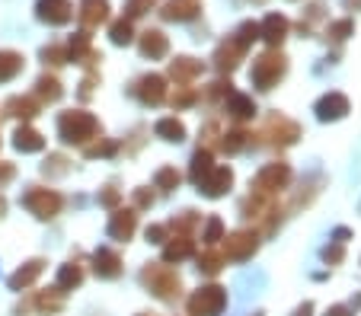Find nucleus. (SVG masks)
Instances as JSON below:
<instances>
[{
  "label": "nucleus",
  "instance_id": "obj_1",
  "mask_svg": "<svg viewBox=\"0 0 361 316\" xmlns=\"http://www.w3.org/2000/svg\"><path fill=\"white\" fill-rule=\"evenodd\" d=\"M58 134H61L64 144L87 147L93 138H99V122L83 109H71L58 118Z\"/></svg>",
  "mask_w": 361,
  "mask_h": 316
},
{
  "label": "nucleus",
  "instance_id": "obj_2",
  "mask_svg": "<svg viewBox=\"0 0 361 316\" xmlns=\"http://www.w3.org/2000/svg\"><path fill=\"white\" fill-rule=\"evenodd\" d=\"M285 74H288V58L281 55L279 49H269V51H262V55L252 61L250 80L256 83L259 89H272Z\"/></svg>",
  "mask_w": 361,
  "mask_h": 316
},
{
  "label": "nucleus",
  "instance_id": "obj_3",
  "mask_svg": "<svg viewBox=\"0 0 361 316\" xmlns=\"http://www.w3.org/2000/svg\"><path fill=\"white\" fill-rule=\"evenodd\" d=\"M141 282L147 284V288L154 291L157 297H164V301H176L179 291H183L179 275L173 272L170 265H164V262H150V265L141 272Z\"/></svg>",
  "mask_w": 361,
  "mask_h": 316
},
{
  "label": "nucleus",
  "instance_id": "obj_4",
  "mask_svg": "<svg viewBox=\"0 0 361 316\" xmlns=\"http://www.w3.org/2000/svg\"><path fill=\"white\" fill-rule=\"evenodd\" d=\"M288 182H291V166L269 163L259 170V176L252 179V195H259V198H275L281 189H288Z\"/></svg>",
  "mask_w": 361,
  "mask_h": 316
},
{
  "label": "nucleus",
  "instance_id": "obj_5",
  "mask_svg": "<svg viewBox=\"0 0 361 316\" xmlns=\"http://www.w3.org/2000/svg\"><path fill=\"white\" fill-rule=\"evenodd\" d=\"M227 307V291L218 284H208V288H198L189 297V316H221Z\"/></svg>",
  "mask_w": 361,
  "mask_h": 316
},
{
  "label": "nucleus",
  "instance_id": "obj_6",
  "mask_svg": "<svg viewBox=\"0 0 361 316\" xmlns=\"http://www.w3.org/2000/svg\"><path fill=\"white\" fill-rule=\"evenodd\" d=\"M23 205H26L29 211L35 214V217L51 220L58 211H61L64 198L55 192V189H42V186H35V189H29V192L23 195Z\"/></svg>",
  "mask_w": 361,
  "mask_h": 316
},
{
  "label": "nucleus",
  "instance_id": "obj_7",
  "mask_svg": "<svg viewBox=\"0 0 361 316\" xmlns=\"http://www.w3.org/2000/svg\"><path fill=\"white\" fill-rule=\"evenodd\" d=\"M259 138H266V144H275V147H288L300 138V128L285 115H269L266 125H262Z\"/></svg>",
  "mask_w": 361,
  "mask_h": 316
},
{
  "label": "nucleus",
  "instance_id": "obj_8",
  "mask_svg": "<svg viewBox=\"0 0 361 316\" xmlns=\"http://www.w3.org/2000/svg\"><path fill=\"white\" fill-rule=\"evenodd\" d=\"M35 16L48 26H68L74 20V4L71 0H39L35 4Z\"/></svg>",
  "mask_w": 361,
  "mask_h": 316
},
{
  "label": "nucleus",
  "instance_id": "obj_9",
  "mask_svg": "<svg viewBox=\"0 0 361 316\" xmlns=\"http://www.w3.org/2000/svg\"><path fill=\"white\" fill-rule=\"evenodd\" d=\"M131 93H135L144 106H160L166 99V80L160 74H144L141 80L135 83V89H131Z\"/></svg>",
  "mask_w": 361,
  "mask_h": 316
},
{
  "label": "nucleus",
  "instance_id": "obj_10",
  "mask_svg": "<svg viewBox=\"0 0 361 316\" xmlns=\"http://www.w3.org/2000/svg\"><path fill=\"white\" fill-rule=\"evenodd\" d=\"M224 259H250L259 246V236L252 234V230H237V234L224 236Z\"/></svg>",
  "mask_w": 361,
  "mask_h": 316
},
{
  "label": "nucleus",
  "instance_id": "obj_11",
  "mask_svg": "<svg viewBox=\"0 0 361 316\" xmlns=\"http://www.w3.org/2000/svg\"><path fill=\"white\" fill-rule=\"evenodd\" d=\"M243 55H246V49L231 35V39H224L218 45V51H214V68H218L221 74H231V70L243 61Z\"/></svg>",
  "mask_w": 361,
  "mask_h": 316
},
{
  "label": "nucleus",
  "instance_id": "obj_12",
  "mask_svg": "<svg viewBox=\"0 0 361 316\" xmlns=\"http://www.w3.org/2000/svg\"><path fill=\"white\" fill-rule=\"evenodd\" d=\"M137 49H141L144 58L157 61V58H164L166 51H170V39H166L160 29H147V32H141V39H137Z\"/></svg>",
  "mask_w": 361,
  "mask_h": 316
},
{
  "label": "nucleus",
  "instance_id": "obj_13",
  "mask_svg": "<svg viewBox=\"0 0 361 316\" xmlns=\"http://www.w3.org/2000/svg\"><path fill=\"white\" fill-rule=\"evenodd\" d=\"M77 16H80L83 29H96L99 23L109 20V0H80V10H77Z\"/></svg>",
  "mask_w": 361,
  "mask_h": 316
},
{
  "label": "nucleus",
  "instance_id": "obj_14",
  "mask_svg": "<svg viewBox=\"0 0 361 316\" xmlns=\"http://www.w3.org/2000/svg\"><path fill=\"white\" fill-rule=\"evenodd\" d=\"M259 39H266L272 49H279L281 42L288 39V16L281 13H269L266 20L259 23Z\"/></svg>",
  "mask_w": 361,
  "mask_h": 316
},
{
  "label": "nucleus",
  "instance_id": "obj_15",
  "mask_svg": "<svg viewBox=\"0 0 361 316\" xmlns=\"http://www.w3.org/2000/svg\"><path fill=\"white\" fill-rule=\"evenodd\" d=\"M198 186H202V192H204V195L218 198V195H224L227 189L233 186V172L227 170V166H214V170L208 172V176H204L202 182H198Z\"/></svg>",
  "mask_w": 361,
  "mask_h": 316
},
{
  "label": "nucleus",
  "instance_id": "obj_16",
  "mask_svg": "<svg viewBox=\"0 0 361 316\" xmlns=\"http://www.w3.org/2000/svg\"><path fill=\"white\" fill-rule=\"evenodd\" d=\"M198 10H202L198 0H166L160 13H164V20H170V23H185V20H195Z\"/></svg>",
  "mask_w": 361,
  "mask_h": 316
},
{
  "label": "nucleus",
  "instance_id": "obj_17",
  "mask_svg": "<svg viewBox=\"0 0 361 316\" xmlns=\"http://www.w3.org/2000/svg\"><path fill=\"white\" fill-rule=\"evenodd\" d=\"M93 268H96V275L99 278H118L122 275V259H118L116 249H96L93 255Z\"/></svg>",
  "mask_w": 361,
  "mask_h": 316
},
{
  "label": "nucleus",
  "instance_id": "obj_18",
  "mask_svg": "<svg viewBox=\"0 0 361 316\" xmlns=\"http://www.w3.org/2000/svg\"><path fill=\"white\" fill-rule=\"evenodd\" d=\"M348 112V99L342 96V93H326V96L317 103V115L323 118V122H336V118H342Z\"/></svg>",
  "mask_w": 361,
  "mask_h": 316
},
{
  "label": "nucleus",
  "instance_id": "obj_19",
  "mask_svg": "<svg viewBox=\"0 0 361 316\" xmlns=\"http://www.w3.org/2000/svg\"><path fill=\"white\" fill-rule=\"evenodd\" d=\"M202 70H204L202 61H195V58H176V61H170V77L179 83V87H189Z\"/></svg>",
  "mask_w": 361,
  "mask_h": 316
},
{
  "label": "nucleus",
  "instance_id": "obj_20",
  "mask_svg": "<svg viewBox=\"0 0 361 316\" xmlns=\"http://www.w3.org/2000/svg\"><path fill=\"white\" fill-rule=\"evenodd\" d=\"M227 115L233 118V122H246V118L256 115V103H252V96H246V93H231L227 96Z\"/></svg>",
  "mask_w": 361,
  "mask_h": 316
},
{
  "label": "nucleus",
  "instance_id": "obj_21",
  "mask_svg": "<svg viewBox=\"0 0 361 316\" xmlns=\"http://www.w3.org/2000/svg\"><path fill=\"white\" fill-rule=\"evenodd\" d=\"M137 227V214L135 211H116L112 214V224H109V234L116 240H131Z\"/></svg>",
  "mask_w": 361,
  "mask_h": 316
},
{
  "label": "nucleus",
  "instance_id": "obj_22",
  "mask_svg": "<svg viewBox=\"0 0 361 316\" xmlns=\"http://www.w3.org/2000/svg\"><path fill=\"white\" fill-rule=\"evenodd\" d=\"M4 109H7V115L29 122V118L39 115V99H32V96H13V99H7V106H4Z\"/></svg>",
  "mask_w": 361,
  "mask_h": 316
},
{
  "label": "nucleus",
  "instance_id": "obj_23",
  "mask_svg": "<svg viewBox=\"0 0 361 316\" xmlns=\"http://www.w3.org/2000/svg\"><path fill=\"white\" fill-rule=\"evenodd\" d=\"M13 144H16V151H23V153H35V151H42V147H45V138H42L35 128L23 125V128H16Z\"/></svg>",
  "mask_w": 361,
  "mask_h": 316
},
{
  "label": "nucleus",
  "instance_id": "obj_24",
  "mask_svg": "<svg viewBox=\"0 0 361 316\" xmlns=\"http://www.w3.org/2000/svg\"><path fill=\"white\" fill-rule=\"evenodd\" d=\"M42 265H45V262H42V259H32V262H26V265H23L20 272H16V275L10 278V288H13V291H23V288H29V284H32L35 278L42 275Z\"/></svg>",
  "mask_w": 361,
  "mask_h": 316
},
{
  "label": "nucleus",
  "instance_id": "obj_25",
  "mask_svg": "<svg viewBox=\"0 0 361 316\" xmlns=\"http://www.w3.org/2000/svg\"><path fill=\"white\" fill-rule=\"evenodd\" d=\"M61 80L58 77H51V74H45V77H39V83H35V96L42 99V103H58L61 99Z\"/></svg>",
  "mask_w": 361,
  "mask_h": 316
},
{
  "label": "nucleus",
  "instance_id": "obj_26",
  "mask_svg": "<svg viewBox=\"0 0 361 316\" xmlns=\"http://www.w3.org/2000/svg\"><path fill=\"white\" fill-rule=\"evenodd\" d=\"M173 243H166L164 246V255H166V262H173V259H185V255H192V236L189 234H176V236H170Z\"/></svg>",
  "mask_w": 361,
  "mask_h": 316
},
{
  "label": "nucleus",
  "instance_id": "obj_27",
  "mask_svg": "<svg viewBox=\"0 0 361 316\" xmlns=\"http://www.w3.org/2000/svg\"><path fill=\"white\" fill-rule=\"evenodd\" d=\"M23 70V55L20 51H0V83L13 80Z\"/></svg>",
  "mask_w": 361,
  "mask_h": 316
},
{
  "label": "nucleus",
  "instance_id": "obj_28",
  "mask_svg": "<svg viewBox=\"0 0 361 316\" xmlns=\"http://www.w3.org/2000/svg\"><path fill=\"white\" fill-rule=\"evenodd\" d=\"M154 131H157L164 141H176V144L185 138V125L179 122V118H160V122L154 125Z\"/></svg>",
  "mask_w": 361,
  "mask_h": 316
},
{
  "label": "nucleus",
  "instance_id": "obj_29",
  "mask_svg": "<svg viewBox=\"0 0 361 316\" xmlns=\"http://www.w3.org/2000/svg\"><path fill=\"white\" fill-rule=\"evenodd\" d=\"M80 282H83V265L80 262H68L61 268V275H58V288L71 291V288H80Z\"/></svg>",
  "mask_w": 361,
  "mask_h": 316
},
{
  "label": "nucleus",
  "instance_id": "obj_30",
  "mask_svg": "<svg viewBox=\"0 0 361 316\" xmlns=\"http://www.w3.org/2000/svg\"><path fill=\"white\" fill-rule=\"evenodd\" d=\"M35 303H39V310L42 313H58V310L64 307V291L61 288H51V291H42L39 297H35Z\"/></svg>",
  "mask_w": 361,
  "mask_h": 316
},
{
  "label": "nucleus",
  "instance_id": "obj_31",
  "mask_svg": "<svg viewBox=\"0 0 361 316\" xmlns=\"http://www.w3.org/2000/svg\"><path fill=\"white\" fill-rule=\"evenodd\" d=\"M109 39H112V45H131L135 42V26H131V20H116L109 26Z\"/></svg>",
  "mask_w": 361,
  "mask_h": 316
},
{
  "label": "nucleus",
  "instance_id": "obj_32",
  "mask_svg": "<svg viewBox=\"0 0 361 316\" xmlns=\"http://www.w3.org/2000/svg\"><path fill=\"white\" fill-rule=\"evenodd\" d=\"M224 253H214V249H208L204 255H198V268H202L204 275H218L221 268H224Z\"/></svg>",
  "mask_w": 361,
  "mask_h": 316
},
{
  "label": "nucleus",
  "instance_id": "obj_33",
  "mask_svg": "<svg viewBox=\"0 0 361 316\" xmlns=\"http://www.w3.org/2000/svg\"><path fill=\"white\" fill-rule=\"evenodd\" d=\"M214 170V163H212V151H198L195 153V160H192V179L195 182H202L208 172Z\"/></svg>",
  "mask_w": 361,
  "mask_h": 316
},
{
  "label": "nucleus",
  "instance_id": "obj_34",
  "mask_svg": "<svg viewBox=\"0 0 361 316\" xmlns=\"http://www.w3.org/2000/svg\"><path fill=\"white\" fill-rule=\"evenodd\" d=\"M246 138H250V134H246L243 128L227 131L224 141H221V151H224V153H237V151H243V147H246Z\"/></svg>",
  "mask_w": 361,
  "mask_h": 316
},
{
  "label": "nucleus",
  "instance_id": "obj_35",
  "mask_svg": "<svg viewBox=\"0 0 361 316\" xmlns=\"http://www.w3.org/2000/svg\"><path fill=\"white\" fill-rule=\"evenodd\" d=\"M160 0H125V20H137V16L150 13Z\"/></svg>",
  "mask_w": 361,
  "mask_h": 316
},
{
  "label": "nucleus",
  "instance_id": "obj_36",
  "mask_svg": "<svg viewBox=\"0 0 361 316\" xmlns=\"http://www.w3.org/2000/svg\"><path fill=\"white\" fill-rule=\"evenodd\" d=\"M352 32H355L352 20H336V23H329L326 26V39H333V42H345Z\"/></svg>",
  "mask_w": 361,
  "mask_h": 316
},
{
  "label": "nucleus",
  "instance_id": "obj_37",
  "mask_svg": "<svg viewBox=\"0 0 361 316\" xmlns=\"http://www.w3.org/2000/svg\"><path fill=\"white\" fill-rule=\"evenodd\" d=\"M202 240L208 243V246H214L218 240H224V220L221 217H208V224H204V234Z\"/></svg>",
  "mask_w": 361,
  "mask_h": 316
},
{
  "label": "nucleus",
  "instance_id": "obj_38",
  "mask_svg": "<svg viewBox=\"0 0 361 316\" xmlns=\"http://www.w3.org/2000/svg\"><path fill=\"white\" fill-rule=\"evenodd\" d=\"M233 39H237L243 49H250L252 42L259 39V23H243V26L237 29V35H233Z\"/></svg>",
  "mask_w": 361,
  "mask_h": 316
},
{
  "label": "nucleus",
  "instance_id": "obj_39",
  "mask_svg": "<svg viewBox=\"0 0 361 316\" xmlns=\"http://www.w3.org/2000/svg\"><path fill=\"white\" fill-rule=\"evenodd\" d=\"M179 172H176V166H164V170L157 172V186L164 189V192H170V189H176L179 186Z\"/></svg>",
  "mask_w": 361,
  "mask_h": 316
},
{
  "label": "nucleus",
  "instance_id": "obj_40",
  "mask_svg": "<svg viewBox=\"0 0 361 316\" xmlns=\"http://www.w3.org/2000/svg\"><path fill=\"white\" fill-rule=\"evenodd\" d=\"M195 99H198V93H195V89H192V87H179L176 93H173V96H170V103L176 106V109H185V106H192V103H195Z\"/></svg>",
  "mask_w": 361,
  "mask_h": 316
},
{
  "label": "nucleus",
  "instance_id": "obj_41",
  "mask_svg": "<svg viewBox=\"0 0 361 316\" xmlns=\"http://www.w3.org/2000/svg\"><path fill=\"white\" fill-rule=\"evenodd\" d=\"M231 87H233L231 80H214L212 87L204 89V99H224V96H231V93H233Z\"/></svg>",
  "mask_w": 361,
  "mask_h": 316
},
{
  "label": "nucleus",
  "instance_id": "obj_42",
  "mask_svg": "<svg viewBox=\"0 0 361 316\" xmlns=\"http://www.w3.org/2000/svg\"><path fill=\"white\" fill-rule=\"evenodd\" d=\"M83 153L87 157H109V153H116V144L112 141H93V144L83 147Z\"/></svg>",
  "mask_w": 361,
  "mask_h": 316
},
{
  "label": "nucleus",
  "instance_id": "obj_43",
  "mask_svg": "<svg viewBox=\"0 0 361 316\" xmlns=\"http://www.w3.org/2000/svg\"><path fill=\"white\" fill-rule=\"evenodd\" d=\"M42 58H45V64H64L68 61V51L61 45H48V49H42Z\"/></svg>",
  "mask_w": 361,
  "mask_h": 316
},
{
  "label": "nucleus",
  "instance_id": "obj_44",
  "mask_svg": "<svg viewBox=\"0 0 361 316\" xmlns=\"http://www.w3.org/2000/svg\"><path fill=\"white\" fill-rule=\"evenodd\" d=\"M45 172H51V176H64V172H68V160H64L61 153H55L51 163H45Z\"/></svg>",
  "mask_w": 361,
  "mask_h": 316
},
{
  "label": "nucleus",
  "instance_id": "obj_45",
  "mask_svg": "<svg viewBox=\"0 0 361 316\" xmlns=\"http://www.w3.org/2000/svg\"><path fill=\"white\" fill-rule=\"evenodd\" d=\"M118 198H122V195H118V189H112V186H109V189H106V192H102V195H99V201H102V205H109V208H112V205H116V201H118Z\"/></svg>",
  "mask_w": 361,
  "mask_h": 316
},
{
  "label": "nucleus",
  "instance_id": "obj_46",
  "mask_svg": "<svg viewBox=\"0 0 361 316\" xmlns=\"http://www.w3.org/2000/svg\"><path fill=\"white\" fill-rule=\"evenodd\" d=\"M135 201H137L141 208H147V205H154V195L144 192V189H137V192H135Z\"/></svg>",
  "mask_w": 361,
  "mask_h": 316
},
{
  "label": "nucleus",
  "instance_id": "obj_47",
  "mask_svg": "<svg viewBox=\"0 0 361 316\" xmlns=\"http://www.w3.org/2000/svg\"><path fill=\"white\" fill-rule=\"evenodd\" d=\"M342 255H345V253H342V246H333V249H326V253H323V259H326V262H342Z\"/></svg>",
  "mask_w": 361,
  "mask_h": 316
},
{
  "label": "nucleus",
  "instance_id": "obj_48",
  "mask_svg": "<svg viewBox=\"0 0 361 316\" xmlns=\"http://www.w3.org/2000/svg\"><path fill=\"white\" fill-rule=\"evenodd\" d=\"M10 179H13V166L0 163V186H4V182H10Z\"/></svg>",
  "mask_w": 361,
  "mask_h": 316
},
{
  "label": "nucleus",
  "instance_id": "obj_49",
  "mask_svg": "<svg viewBox=\"0 0 361 316\" xmlns=\"http://www.w3.org/2000/svg\"><path fill=\"white\" fill-rule=\"evenodd\" d=\"M147 240L150 243H164V227H147Z\"/></svg>",
  "mask_w": 361,
  "mask_h": 316
},
{
  "label": "nucleus",
  "instance_id": "obj_50",
  "mask_svg": "<svg viewBox=\"0 0 361 316\" xmlns=\"http://www.w3.org/2000/svg\"><path fill=\"white\" fill-rule=\"evenodd\" d=\"M93 83H96V77H87V80L80 83V87H83V89H80V96H83V99H87L90 93H93Z\"/></svg>",
  "mask_w": 361,
  "mask_h": 316
},
{
  "label": "nucleus",
  "instance_id": "obj_51",
  "mask_svg": "<svg viewBox=\"0 0 361 316\" xmlns=\"http://www.w3.org/2000/svg\"><path fill=\"white\" fill-rule=\"evenodd\" d=\"M310 313H314V303H304V307H300L294 316H310Z\"/></svg>",
  "mask_w": 361,
  "mask_h": 316
},
{
  "label": "nucleus",
  "instance_id": "obj_52",
  "mask_svg": "<svg viewBox=\"0 0 361 316\" xmlns=\"http://www.w3.org/2000/svg\"><path fill=\"white\" fill-rule=\"evenodd\" d=\"M326 316H348V310H345V307H333Z\"/></svg>",
  "mask_w": 361,
  "mask_h": 316
},
{
  "label": "nucleus",
  "instance_id": "obj_53",
  "mask_svg": "<svg viewBox=\"0 0 361 316\" xmlns=\"http://www.w3.org/2000/svg\"><path fill=\"white\" fill-rule=\"evenodd\" d=\"M345 7L348 10H361V0H345Z\"/></svg>",
  "mask_w": 361,
  "mask_h": 316
},
{
  "label": "nucleus",
  "instance_id": "obj_54",
  "mask_svg": "<svg viewBox=\"0 0 361 316\" xmlns=\"http://www.w3.org/2000/svg\"><path fill=\"white\" fill-rule=\"evenodd\" d=\"M4 211H7V201H4V198H0V214H4Z\"/></svg>",
  "mask_w": 361,
  "mask_h": 316
}]
</instances>
